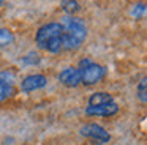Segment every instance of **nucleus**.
Returning <instances> with one entry per match:
<instances>
[{
  "label": "nucleus",
  "mask_w": 147,
  "mask_h": 145,
  "mask_svg": "<svg viewBox=\"0 0 147 145\" xmlns=\"http://www.w3.org/2000/svg\"><path fill=\"white\" fill-rule=\"evenodd\" d=\"M35 43L40 49L51 54H57L63 49V27L60 22H49L38 28Z\"/></svg>",
  "instance_id": "obj_1"
},
{
  "label": "nucleus",
  "mask_w": 147,
  "mask_h": 145,
  "mask_svg": "<svg viewBox=\"0 0 147 145\" xmlns=\"http://www.w3.org/2000/svg\"><path fill=\"white\" fill-rule=\"evenodd\" d=\"M60 24L63 27V49L67 50L79 49L87 38L86 22L81 17H76V16H65Z\"/></svg>",
  "instance_id": "obj_2"
},
{
  "label": "nucleus",
  "mask_w": 147,
  "mask_h": 145,
  "mask_svg": "<svg viewBox=\"0 0 147 145\" xmlns=\"http://www.w3.org/2000/svg\"><path fill=\"white\" fill-rule=\"evenodd\" d=\"M119 112V104L106 91H95L90 95L86 107V115L89 117H112Z\"/></svg>",
  "instance_id": "obj_3"
},
{
  "label": "nucleus",
  "mask_w": 147,
  "mask_h": 145,
  "mask_svg": "<svg viewBox=\"0 0 147 145\" xmlns=\"http://www.w3.org/2000/svg\"><path fill=\"white\" fill-rule=\"evenodd\" d=\"M79 74H81V84L84 85H95L101 82L106 76V68L103 65L92 62L90 58H82L79 62Z\"/></svg>",
  "instance_id": "obj_4"
},
{
  "label": "nucleus",
  "mask_w": 147,
  "mask_h": 145,
  "mask_svg": "<svg viewBox=\"0 0 147 145\" xmlns=\"http://www.w3.org/2000/svg\"><path fill=\"white\" fill-rule=\"evenodd\" d=\"M79 132L82 137H87L90 140L96 142V144H106V142L111 140L109 132L101 125H96V123H87V125H84L79 129Z\"/></svg>",
  "instance_id": "obj_5"
},
{
  "label": "nucleus",
  "mask_w": 147,
  "mask_h": 145,
  "mask_svg": "<svg viewBox=\"0 0 147 145\" xmlns=\"http://www.w3.org/2000/svg\"><path fill=\"white\" fill-rule=\"evenodd\" d=\"M14 72L10 69H3L0 71V103H3L5 99L13 95L14 91Z\"/></svg>",
  "instance_id": "obj_6"
},
{
  "label": "nucleus",
  "mask_w": 147,
  "mask_h": 145,
  "mask_svg": "<svg viewBox=\"0 0 147 145\" xmlns=\"http://www.w3.org/2000/svg\"><path fill=\"white\" fill-rule=\"evenodd\" d=\"M46 84H48L46 76L30 74V76H27V77L22 79V82H21V90L29 93V91H35V90H40V88L46 87Z\"/></svg>",
  "instance_id": "obj_7"
},
{
  "label": "nucleus",
  "mask_w": 147,
  "mask_h": 145,
  "mask_svg": "<svg viewBox=\"0 0 147 145\" xmlns=\"http://www.w3.org/2000/svg\"><path fill=\"white\" fill-rule=\"evenodd\" d=\"M59 81L65 85V87H78L81 84V74H79V69L73 68V66H68V68L62 69L60 74H59Z\"/></svg>",
  "instance_id": "obj_8"
},
{
  "label": "nucleus",
  "mask_w": 147,
  "mask_h": 145,
  "mask_svg": "<svg viewBox=\"0 0 147 145\" xmlns=\"http://www.w3.org/2000/svg\"><path fill=\"white\" fill-rule=\"evenodd\" d=\"M62 9H63L68 16H74L81 9V5H79L78 0H63V2H62Z\"/></svg>",
  "instance_id": "obj_9"
},
{
  "label": "nucleus",
  "mask_w": 147,
  "mask_h": 145,
  "mask_svg": "<svg viewBox=\"0 0 147 145\" xmlns=\"http://www.w3.org/2000/svg\"><path fill=\"white\" fill-rule=\"evenodd\" d=\"M136 96L141 103L147 104V76H144L136 87Z\"/></svg>",
  "instance_id": "obj_10"
},
{
  "label": "nucleus",
  "mask_w": 147,
  "mask_h": 145,
  "mask_svg": "<svg viewBox=\"0 0 147 145\" xmlns=\"http://www.w3.org/2000/svg\"><path fill=\"white\" fill-rule=\"evenodd\" d=\"M130 14L134 19H142L144 16H147V3H142V2L134 3L130 9Z\"/></svg>",
  "instance_id": "obj_11"
},
{
  "label": "nucleus",
  "mask_w": 147,
  "mask_h": 145,
  "mask_svg": "<svg viewBox=\"0 0 147 145\" xmlns=\"http://www.w3.org/2000/svg\"><path fill=\"white\" fill-rule=\"evenodd\" d=\"M14 36L8 28H0V47H5V46H10L13 43Z\"/></svg>",
  "instance_id": "obj_12"
},
{
  "label": "nucleus",
  "mask_w": 147,
  "mask_h": 145,
  "mask_svg": "<svg viewBox=\"0 0 147 145\" xmlns=\"http://www.w3.org/2000/svg\"><path fill=\"white\" fill-rule=\"evenodd\" d=\"M2 3H3V0H0V5H2Z\"/></svg>",
  "instance_id": "obj_13"
}]
</instances>
